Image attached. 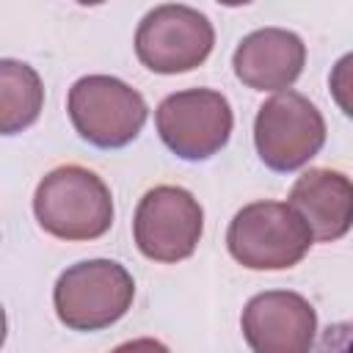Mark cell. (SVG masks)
<instances>
[{
	"label": "cell",
	"instance_id": "1",
	"mask_svg": "<svg viewBox=\"0 0 353 353\" xmlns=\"http://www.w3.org/2000/svg\"><path fill=\"white\" fill-rule=\"evenodd\" d=\"M39 226L58 240H97L113 223L110 188L83 165H58L33 193Z\"/></svg>",
	"mask_w": 353,
	"mask_h": 353
},
{
	"label": "cell",
	"instance_id": "2",
	"mask_svg": "<svg viewBox=\"0 0 353 353\" xmlns=\"http://www.w3.org/2000/svg\"><path fill=\"white\" fill-rule=\"evenodd\" d=\"M303 218L281 201H254L237 210L226 229L229 254L248 270H287L312 248Z\"/></svg>",
	"mask_w": 353,
	"mask_h": 353
},
{
	"label": "cell",
	"instance_id": "3",
	"mask_svg": "<svg viewBox=\"0 0 353 353\" xmlns=\"http://www.w3.org/2000/svg\"><path fill=\"white\" fill-rule=\"evenodd\" d=\"M135 298L130 270L113 259H83L66 268L52 290L58 320L72 331H99L127 314Z\"/></svg>",
	"mask_w": 353,
	"mask_h": 353
},
{
	"label": "cell",
	"instance_id": "4",
	"mask_svg": "<svg viewBox=\"0 0 353 353\" xmlns=\"http://www.w3.org/2000/svg\"><path fill=\"white\" fill-rule=\"evenodd\" d=\"M69 119L83 141L99 149H121L146 124L143 97L119 77L85 74L69 88Z\"/></svg>",
	"mask_w": 353,
	"mask_h": 353
},
{
	"label": "cell",
	"instance_id": "5",
	"mask_svg": "<svg viewBox=\"0 0 353 353\" xmlns=\"http://www.w3.org/2000/svg\"><path fill=\"white\" fill-rule=\"evenodd\" d=\"M325 143L323 113L298 91H279L259 105L254 146L259 160L279 174L306 165Z\"/></svg>",
	"mask_w": 353,
	"mask_h": 353
},
{
	"label": "cell",
	"instance_id": "6",
	"mask_svg": "<svg viewBox=\"0 0 353 353\" xmlns=\"http://www.w3.org/2000/svg\"><path fill=\"white\" fill-rule=\"evenodd\" d=\"M215 44L212 22L190 6H154L135 30L138 61L157 74H182L207 61Z\"/></svg>",
	"mask_w": 353,
	"mask_h": 353
},
{
	"label": "cell",
	"instance_id": "7",
	"mask_svg": "<svg viewBox=\"0 0 353 353\" xmlns=\"http://www.w3.org/2000/svg\"><path fill=\"white\" fill-rule=\"evenodd\" d=\"M154 124L163 143L182 160H210L232 135V105L221 91L188 88L168 94L157 110Z\"/></svg>",
	"mask_w": 353,
	"mask_h": 353
},
{
	"label": "cell",
	"instance_id": "8",
	"mask_svg": "<svg viewBox=\"0 0 353 353\" xmlns=\"http://www.w3.org/2000/svg\"><path fill=\"white\" fill-rule=\"evenodd\" d=\"M204 229V210L190 190L176 185H157L143 193L132 218V237L138 251L154 262L188 259Z\"/></svg>",
	"mask_w": 353,
	"mask_h": 353
},
{
	"label": "cell",
	"instance_id": "9",
	"mask_svg": "<svg viewBox=\"0 0 353 353\" xmlns=\"http://www.w3.org/2000/svg\"><path fill=\"white\" fill-rule=\"evenodd\" d=\"M240 328L254 353H312L317 312L298 292L268 290L245 303Z\"/></svg>",
	"mask_w": 353,
	"mask_h": 353
},
{
	"label": "cell",
	"instance_id": "10",
	"mask_svg": "<svg viewBox=\"0 0 353 353\" xmlns=\"http://www.w3.org/2000/svg\"><path fill=\"white\" fill-rule=\"evenodd\" d=\"M306 44L284 28H259L240 39L232 66L243 85L254 91H287L303 72Z\"/></svg>",
	"mask_w": 353,
	"mask_h": 353
},
{
	"label": "cell",
	"instance_id": "11",
	"mask_svg": "<svg viewBox=\"0 0 353 353\" xmlns=\"http://www.w3.org/2000/svg\"><path fill=\"white\" fill-rule=\"evenodd\" d=\"M287 204L320 243H334L353 226V182L339 171L309 168L295 179Z\"/></svg>",
	"mask_w": 353,
	"mask_h": 353
},
{
	"label": "cell",
	"instance_id": "12",
	"mask_svg": "<svg viewBox=\"0 0 353 353\" xmlns=\"http://www.w3.org/2000/svg\"><path fill=\"white\" fill-rule=\"evenodd\" d=\"M44 105V85L33 66L3 58L0 61V130L17 135L28 130Z\"/></svg>",
	"mask_w": 353,
	"mask_h": 353
},
{
	"label": "cell",
	"instance_id": "13",
	"mask_svg": "<svg viewBox=\"0 0 353 353\" xmlns=\"http://www.w3.org/2000/svg\"><path fill=\"white\" fill-rule=\"evenodd\" d=\"M328 88H331V97H334V102L339 105V110H342L347 119H353V52L342 55V58L331 66Z\"/></svg>",
	"mask_w": 353,
	"mask_h": 353
},
{
	"label": "cell",
	"instance_id": "14",
	"mask_svg": "<svg viewBox=\"0 0 353 353\" xmlns=\"http://www.w3.org/2000/svg\"><path fill=\"white\" fill-rule=\"evenodd\" d=\"M317 353H353V320L331 323L317 342Z\"/></svg>",
	"mask_w": 353,
	"mask_h": 353
},
{
	"label": "cell",
	"instance_id": "15",
	"mask_svg": "<svg viewBox=\"0 0 353 353\" xmlns=\"http://www.w3.org/2000/svg\"><path fill=\"white\" fill-rule=\"evenodd\" d=\"M110 353H171V350H168L163 342L152 339V336H141V339H130V342L119 345V347L110 350Z\"/></svg>",
	"mask_w": 353,
	"mask_h": 353
}]
</instances>
